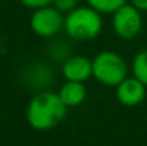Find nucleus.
Here are the masks:
<instances>
[{
    "label": "nucleus",
    "instance_id": "1",
    "mask_svg": "<svg viewBox=\"0 0 147 146\" xmlns=\"http://www.w3.org/2000/svg\"><path fill=\"white\" fill-rule=\"evenodd\" d=\"M67 109L57 92L45 89L30 99L26 109V119L30 128L45 132L56 128L64 119Z\"/></svg>",
    "mask_w": 147,
    "mask_h": 146
},
{
    "label": "nucleus",
    "instance_id": "2",
    "mask_svg": "<svg viewBox=\"0 0 147 146\" xmlns=\"http://www.w3.org/2000/svg\"><path fill=\"white\" fill-rule=\"evenodd\" d=\"M64 33L74 42H90L103 30V14L90 6H77L64 16Z\"/></svg>",
    "mask_w": 147,
    "mask_h": 146
},
{
    "label": "nucleus",
    "instance_id": "3",
    "mask_svg": "<svg viewBox=\"0 0 147 146\" xmlns=\"http://www.w3.org/2000/svg\"><path fill=\"white\" fill-rule=\"evenodd\" d=\"M93 77L100 85L116 88L129 76V65L124 57L114 50H101L92 59Z\"/></svg>",
    "mask_w": 147,
    "mask_h": 146
},
{
    "label": "nucleus",
    "instance_id": "4",
    "mask_svg": "<svg viewBox=\"0 0 147 146\" xmlns=\"http://www.w3.org/2000/svg\"><path fill=\"white\" fill-rule=\"evenodd\" d=\"M111 29L123 40L137 37L143 29V12L127 1L111 14Z\"/></svg>",
    "mask_w": 147,
    "mask_h": 146
},
{
    "label": "nucleus",
    "instance_id": "5",
    "mask_svg": "<svg viewBox=\"0 0 147 146\" xmlns=\"http://www.w3.org/2000/svg\"><path fill=\"white\" fill-rule=\"evenodd\" d=\"M32 32L43 39L56 37L64 27V14L60 13L53 4L33 10L29 20Z\"/></svg>",
    "mask_w": 147,
    "mask_h": 146
},
{
    "label": "nucleus",
    "instance_id": "6",
    "mask_svg": "<svg viewBox=\"0 0 147 146\" xmlns=\"http://www.w3.org/2000/svg\"><path fill=\"white\" fill-rule=\"evenodd\" d=\"M60 73L64 80L86 83L90 77H93L92 59L83 54H70L66 60L61 62Z\"/></svg>",
    "mask_w": 147,
    "mask_h": 146
},
{
    "label": "nucleus",
    "instance_id": "7",
    "mask_svg": "<svg viewBox=\"0 0 147 146\" xmlns=\"http://www.w3.org/2000/svg\"><path fill=\"white\" fill-rule=\"evenodd\" d=\"M146 85L142 83L134 76H127L123 82H120L116 89V97L117 100L127 107H134L143 103L146 99Z\"/></svg>",
    "mask_w": 147,
    "mask_h": 146
},
{
    "label": "nucleus",
    "instance_id": "8",
    "mask_svg": "<svg viewBox=\"0 0 147 146\" xmlns=\"http://www.w3.org/2000/svg\"><path fill=\"white\" fill-rule=\"evenodd\" d=\"M51 80H53V70L50 69L49 65L43 62H36L30 65L24 72V82L36 90H45Z\"/></svg>",
    "mask_w": 147,
    "mask_h": 146
},
{
    "label": "nucleus",
    "instance_id": "9",
    "mask_svg": "<svg viewBox=\"0 0 147 146\" xmlns=\"http://www.w3.org/2000/svg\"><path fill=\"white\" fill-rule=\"evenodd\" d=\"M57 93L67 107H77L86 100L87 88L83 82L64 80V83L60 86Z\"/></svg>",
    "mask_w": 147,
    "mask_h": 146
},
{
    "label": "nucleus",
    "instance_id": "10",
    "mask_svg": "<svg viewBox=\"0 0 147 146\" xmlns=\"http://www.w3.org/2000/svg\"><path fill=\"white\" fill-rule=\"evenodd\" d=\"M130 70H131V76H134L147 86V49L139 50L133 56Z\"/></svg>",
    "mask_w": 147,
    "mask_h": 146
},
{
    "label": "nucleus",
    "instance_id": "11",
    "mask_svg": "<svg viewBox=\"0 0 147 146\" xmlns=\"http://www.w3.org/2000/svg\"><path fill=\"white\" fill-rule=\"evenodd\" d=\"M86 3L100 14H113L117 9L126 4L127 0H86Z\"/></svg>",
    "mask_w": 147,
    "mask_h": 146
},
{
    "label": "nucleus",
    "instance_id": "12",
    "mask_svg": "<svg viewBox=\"0 0 147 146\" xmlns=\"http://www.w3.org/2000/svg\"><path fill=\"white\" fill-rule=\"evenodd\" d=\"M49 53H50V57L54 59V60H66L71 53H70V49L67 46V43L64 40H56L51 43V46L49 49Z\"/></svg>",
    "mask_w": 147,
    "mask_h": 146
},
{
    "label": "nucleus",
    "instance_id": "13",
    "mask_svg": "<svg viewBox=\"0 0 147 146\" xmlns=\"http://www.w3.org/2000/svg\"><path fill=\"white\" fill-rule=\"evenodd\" d=\"M60 13H63L64 16L67 13H70L71 10H74L79 6V0H53L51 3Z\"/></svg>",
    "mask_w": 147,
    "mask_h": 146
},
{
    "label": "nucleus",
    "instance_id": "14",
    "mask_svg": "<svg viewBox=\"0 0 147 146\" xmlns=\"http://www.w3.org/2000/svg\"><path fill=\"white\" fill-rule=\"evenodd\" d=\"M24 7L27 9H32V10H36V9H40V7H45V6H50L53 3V0H19Z\"/></svg>",
    "mask_w": 147,
    "mask_h": 146
},
{
    "label": "nucleus",
    "instance_id": "15",
    "mask_svg": "<svg viewBox=\"0 0 147 146\" xmlns=\"http://www.w3.org/2000/svg\"><path fill=\"white\" fill-rule=\"evenodd\" d=\"M133 6H136L140 12L146 13L147 12V0H129Z\"/></svg>",
    "mask_w": 147,
    "mask_h": 146
}]
</instances>
